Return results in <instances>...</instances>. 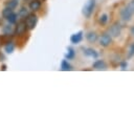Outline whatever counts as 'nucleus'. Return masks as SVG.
Wrapping results in <instances>:
<instances>
[{
  "instance_id": "27",
  "label": "nucleus",
  "mask_w": 134,
  "mask_h": 133,
  "mask_svg": "<svg viewBox=\"0 0 134 133\" xmlns=\"http://www.w3.org/2000/svg\"><path fill=\"white\" fill-rule=\"evenodd\" d=\"M1 69H2L3 71H4V70H6V66H5V65H2V68H1Z\"/></svg>"
},
{
  "instance_id": "18",
  "label": "nucleus",
  "mask_w": 134,
  "mask_h": 133,
  "mask_svg": "<svg viewBox=\"0 0 134 133\" xmlns=\"http://www.w3.org/2000/svg\"><path fill=\"white\" fill-rule=\"evenodd\" d=\"M17 17H18V15L17 14H15L14 12L7 17V20H8V22L9 23H15L16 21H17Z\"/></svg>"
},
{
  "instance_id": "9",
  "label": "nucleus",
  "mask_w": 134,
  "mask_h": 133,
  "mask_svg": "<svg viewBox=\"0 0 134 133\" xmlns=\"http://www.w3.org/2000/svg\"><path fill=\"white\" fill-rule=\"evenodd\" d=\"M86 39H87L88 42L94 43V42L97 41L98 36H97V34H96L95 31H89V32H87V35H86Z\"/></svg>"
},
{
  "instance_id": "2",
  "label": "nucleus",
  "mask_w": 134,
  "mask_h": 133,
  "mask_svg": "<svg viewBox=\"0 0 134 133\" xmlns=\"http://www.w3.org/2000/svg\"><path fill=\"white\" fill-rule=\"evenodd\" d=\"M119 15H120V18H121L125 22H129V21L132 19L133 12H132V9L130 8V6L127 5V6H124V7L120 9Z\"/></svg>"
},
{
  "instance_id": "17",
  "label": "nucleus",
  "mask_w": 134,
  "mask_h": 133,
  "mask_svg": "<svg viewBox=\"0 0 134 133\" xmlns=\"http://www.w3.org/2000/svg\"><path fill=\"white\" fill-rule=\"evenodd\" d=\"M12 13H13V9H12V8H9V7H5V8L2 10V16H3V18L7 19V17H8Z\"/></svg>"
},
{
  "instance_id": "21",
  "label": "nucleus",
  "mask_w": 134,
  "mask_h": 133,
  "mask_svg": "<svg viewBox=\"0 0 134 133\" xmlns=\"http://www.w3.org/2000/svg\"><path fill=\"white\" fill-rule=\"evenodd\" d=\"M8 36L7 35H2L0 36V44H4V43H8Z\"/></svg>"
},
{
  "instance_id": "12",
  "label": "nucleus",
  "mask_w": 134,
  "mask_h": 133,
  "mask_svg": "<svg viewBox=\"0 0 134 133\" xmlns=\"http://www.w3.org/2000/svg\"><path fill=\"white\" fill-rule=\"evenodd\" d=\"M61 69L63 71H69V70H71V65L68 63L67 60H63L61 62Z\"/></svg>"
},
{
  "instance_id": "5",
  "label": "nucleus",
  "mask_w": 134,
  "mask_h": 133,
  "mask_svg": "<svg viewBox=\"0 0 134 133\" xmlns=\"http://www.w3.org/2000/svg\"><path fill=\"white\" fill-rule=\"evenodd\" d=\"M111 43H112V37L110 36V34L105 32V34H103V35L100 36V38H99V44H100V46L107 47V46H109Z\"/></svg>"
},
{
  "instance_id": "8",
  "label": "nucleus",
  "mask_w": 134,
  "mask_h": 133,
  "mask_svg": "<svg viewBox=\"0 0 134 133\" xmlns=\"http://www.w3.org/2000/svg\"><path fill=\"white\" fill-rule=\"evenodd\" d=\"M83 40V31H77L76 34H73L71 37H70V42L72 44H79L81 41Z\"/></svg>"
},
{
  "instance_id": "4",
  "label": "nucleus",
  "mask_w": 134,
  "mask_h": 133,
  "mask_svg": "<svg viewBox=\"0 0 134 133\" xmlns=\"http://www.w3.org/2000/svg\"><path fill=\"white\" fill-rule=\"evenodd\" d=\"M120 32H121V26H120V24H119L118 22L113 23V24L110 26V28H109V34H110L111 37L117 38V37L120 36Z\"/></svg>"
},
{
  "instance_id": "22",
  "label": "nucleus",
  "mask_w": 134,
  "mask_h": 133,
  "mask_svg": "<svg viewBox=\"0 0 134 133\" xmlns=\"http://www.w3.org/2000/svg\"><path fill=\"white\" fill-rule=\"evenodd\" d=\"M28 15V13H27V9L26 8H22L20 12H19V14H18V16H20V17H22V18H26V16Z\"/></svg>"
},
{
  "instance_id": "19",
  "label": "nucleus",
  "mask_w": 134,
  "mask_h": 133,
  "mask_svg": "<svg viewBox=\"0 0 134 133\" xmlns=\"http://www.w3.org/2000/svg\"><path fill=\"white\" fill-rule=\"evenodd\" d=\"M6 5H7V7L14 9V8L18 5V1H17V0H9L8 2H6Z\"/></svg>"
},
{
  "instance_id": "11",
  "label": "nucleus",
  "mask_w": 134,
  "mask_h": 133,
  "mask_svg": "<svg viewBox=\"0 0 134 133\" xmlns=\"http://www.w3.org/2000/svg\"><path fill=\"white\" fill-rule=\"evenodd\" d=\"M40 7H41V1H40V0H32V1H30V3H29V8H30L32 12L39 10Z\"/></svg>"
},
{
  "instance_id": "3",
  "label": "nucleus",
  "mask_w": 134,
  "mask_h": 133,
  "mask_svg": "<svg viewBox=\"0 0 134 133\" xmlns=\"http://www.w3.org/2000/svg\"><path fill=\"white\" fill-rule=\"evenodd\" d=\"M25 23H26V26L28 29H34L38 23V17L35 14H29L26 16Z\"/></svg>"
},
{
  "instance_id": "16",
  "label": "nucleus",
  "mask_w": 134,
  "mask_h": 133,
  "mask_svg": "<svg viewBox=\"0 0 134 133\" xmlns=\"http://www.w3.org/2000/svg\"><path fill=\"white\" fill-rule=\"evenodd\" d=\"M14 49H15V45H14L12 42H8V43L5 45V51H6L7 53H12V52L14 51Z\"/></svg>"
},
{
  "instance_id": "24",
  "label": "nucleus",
  "mask_w": 134,
  "mask_h": 133,
  "mask_svg": "<svg viewBox=\"0 0 134 133\" xmlns=\"http://www.w3.org/2000/svg\"><path fill=\"white\" fill-rule=\"evenodd\" d=\"M129 6H130V8L132 9V12H133V14H134V0H131V1H130Z\"/></svg>"
},
{
  "instance_id": "1",
  "label": "nucleus",
  "mask_w": 134,
  "mask_h": 133,
  "mask_svg": "<svg viewBox=\"0 0 134 133\" xmlns=\"http://www.w3.org/2000/svg\"><path fill=\"white\" fill-rule=\"evenodd\" d=\"M94 7H95V0H88L85 3V5L83 6V10H82L85 18L89 19L91 17V15L94 10Z\"/></svg>"
},
{
  "instance_id": "25",
  "label": "nucleus",
  "mask_w": 134,
  "mask_h": 133,
  "mask_svg": "<svg viewBox=\"0 0 134 133\" xmlns=\"http://www.w3.org/2000/svg\"><path fill=\"white\" fill-rule=\"evenodd\" d=\"M130 32H131V35H132V36H134V25H133V26H131V28H130Z\"/></svg>"
},
{
  "instance_id": "26",
  "label": "nucleus",
  "mask_w": 134,
  "mask_h": 133,
  "mask_svg": "<svg viewBox=\"0 0 134 133\" xmlns=\"http://www.w3.org/2000/svg\"><path fill=\"white\" fill-rule=\"evenodd\" d=\"M3 60H4V56L0 53V61H3Z\"/></svg>"
},
{
  "instance_id": "13",
  "label": "nucleus",
  "mask_w": 134,
  "mask_h": 133,
  "mask_svg": "<svg viewBox=\"0 0 134 133\" xmlns=\"http://www.w3.org/2000/svg\"><path fill=\"white\" fill-rule=\"evenodd\" d=\"M74 57H75V51H74V49L71 48V47H68V52L65 54V58L68 59V60H72Z\"/></svg>"
},
{
  "instance_id": "20",
  "label": "nucleus",
  "mask_w": 134,
  "mask_h": 133,
  "mask_svg": "<svg viewBox=\"0 0 134 133\" xmlns=\"http://www.w3.org/2000/svg\"><path fill=\"white\" fill-rule=\"evenodd\" d=\"M132 57H134V42L130 45L129 51H128V58L130 59V58H132Z\"/></svg>"
},
{
  "instance_id": "14",
  "label": "nucleus",
  "mask_w": 134,
  "mask_h": 133,
  "mask_svg": "<svg viewBox=\"0 0 134 133\" xmlns=\"http://www.w3.org/2000/svg\"><path fill=\"white\" fill-rule=\"evenodd\" d=\"M14 28H13V26H10V25H5L4 27H3V32H4V35H7V36H9V35H12L13 32H14Z\"/></svg>"
},
{
  "instance_id": "6",
  "label": "nucleus",
  "mask_w": 134,
  "mask_h": 133,
  "mask_svg": "<svg viewBox=\"0 0 134 133\" xmlns=\"http://www.w3.org/2000/svg\"><path fill=\"white\" fill-rule=\"evenodd\" d=\"M27 29H28V28H27V26H26V23H25L24 21H21V22H19L18 25L16 26L14 32H15L16 35H18V36H22V35H24V34L26 32Z\"/></svg>"
},
{
  "instance_id": "23",
  "label": "nucleus",
  "mask_w": 134,
  "mask_h": 133,
  "mask_svg": "<svg viewBox=\"0 0 134 133\" xmlns=\"http://www.w3.org/2000/svg\"><path fill=\"white\" fill-rule=\"evenodd\" d=\"M127 67H128V63H127V61H122V62L120 63V68H121L122 70H126Z\"/></svg>"
},
{
  "instance_id": "10",
  "label": "nucleus",
  "mask_w": 134,
  "mask_h": 133,
  "mask_svg": "<svg viewBox=\"0 0 134 133\" xmlns=\"http://www.w3.org/2000/svg\"><path fill=\"white\" fill-rule=\"evenodd\" d=\"M83 50H84V54L87 57H91L94 59H96L98 57V53L93 48H83Z\"/></svg>"
},
{
  "instance_id": "7",
  "label": "nucleus",
  "mask_w": 134,
  "mask_h": 133,
  "mask_svg": "<svg viewBox=\"0 0 134 133\" xmlns=\"http://www.w3.org/2000/svg\"><path fill=\"white\" fill-rule=\"evenodd\" d=\"M92 67L94 69H96V70H106L107 69V64H106V62L104 60H96L93 63Z\"/></svg>"
},
{
  "instance_id": "28",
  "label": "nucleus",
  "mask_w": 134,
  "mask_h": 133,
  "mask_svg": "<svg viewBox=\"0 0 134 133\" xmlns=\"http://www.w3.org/2000/svg\"><path fill=\"white\" fill-rule=\"evenodd\" d=\"M43 1H44V0H43Z\"/></svg>"
},
{
  "instance_id": "15",
  "label": "nucleus",
  "mask_w": 134,
  "mask_h": 133,
  "mask_svg": "<svg viewBox=\"0 0 134 133\" xmlns=\"http://www.w3.org/2000/svg\"><path fill=\"white\" fill-rule=\"evenodd\" d=\"M107 21H108V15H107V14H103V15L99 16V18H98V22H99V24L105 25V24L107 23Z\"/></svg>"
}]
</instances>
